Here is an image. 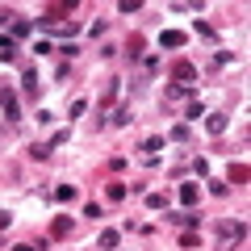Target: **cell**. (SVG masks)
Returning <instances> with one entry per match:
<instances>
[{
	"label": "cell",
	"mask_w": 251,
	"mask_h": 251,
	"mask_svg": "<svg viewBox=\"0 0 251 251\" xmlns=\"http://www.w3.org/2000/svg\"><path fill=\"white\" fill-rule=\"evenodd\" d=\"M9 29H13V38H25V34H29V29H34V25H29V21H13V25H9Z\"/></svg>",
	"instance_id": "cell-18"
},
{
	"label": "cell",
	"mask_w": 251,
	"mask_h": 251,
	"mask_svg": "<svg viewBox=\"0 0 251 251\" xmlns=\"http://www.w3.org/2000/svg\"><path fill=\"white\" fill-rule=\"evenodd\" d=\"M126 193H130V188H126L122 180H113V184H109V201H126Z\"/></svg>",
	"instance_id": "cell-12"
},
{
	"label": "cell",
	"mask_w": 251,
	"mask_h": 251,
	"mask_svg": "<svg viewBox=\"0 0 251 251\" xmlns=\"http://www.w3.org/2000/svg\"><path fill=\"white\" fill-rule=\"evenodd\" d=\"M168 222H172V226H197L201 218H197V214H188V209H176V214H168Z\"/></svg>",
	"instance_id": "cell-6"
},
{
	"label": "cell",
	"mask_w": 251,
	"mask_h": 251,
	"mask_svg": "<svg viewBox=\"0 0 251 251\" xmlns=\"http://www.w3.org/2000/svg\"><path fill=\"white\" fill-rule=\"evenodd\" d=\"M247 180V168H230V184H243Z\"/></svg>",
	"instance_id": "cell-27"
},
{
	"label": "cell",
	"mask_w": 251,
	"mask_h": 251,
	"mask_svg": "<svg viewBox=\"0 0 251 251\" xmlns=\"http://www.w3.org/2000/svg\"><path fill=\"white\" fill-rule=\"evenodd\" d=\"M46 29H54V34H63V38H72V34H80V25L75 21H50Z\"/></svg>",
	"instance_id": "cell-9"
},
{
	"label": "cell",
	"mask_w": 251,
	"mask_h": 251,
	"mask_svg": "<svg viewBox=\"0 0 251 251\" xmlns=\"http://www.w3.org/2000/svg\"><path fill=\"white\" fill-rule=\"evenodd\" d=\"M184 42H188V34H180V29H163V38H159L163 50H168V46L176 50V46H184Z\"/></svg>",
	"instance_id": "cell-4"
},
{
	"label": "cell",
	"mask_w": 251,
	"mask_h": 251,
	"mask_svg": "<svg viewBox=\"0 0 251 251\" xmlns=\"http://www.w3.org/2000/svg\"><path fill=\"white\" fill-rule=\"evenodd\" d=\"M147 205H151V209H168V197H163V193H151V197H147Z\"/></svg>",
	"instance_id": "cell-19"
},
{
	"label": "cell",
	"mask_w": 251,
	"mask_h": 251,
	"mask_svg": "<svg viewBox=\"0 0 251 251\" xmlns=\"http://www.w3.org/2000/svg\"><path fill=\"white\" fill-rule=\"evenodd\" d=\"M113 122H117V126H130V122H134V117H130V109L122 105V109H117V117H113Z\"/></svg>",
	"instance_id": "cell-25"
},
{
	"label": "cell",
	"mask_w": 251,
	"mask_h": 251,
	"mask_svg": "<svg viewBox=\"0 0 251 251\" xmlns=\"http://www.w3.org/2000/svg\"><path fill=\"white\" fill-rule=\"evenodd\" d=\"M67 138H72V134H67V130H54V138H50V143H46V147H50V151H54V147H63V143H67Z\"/></svg>",
	"instance_id": "cell-22"
},
{
	"label": "cell",
	"mask_w": 251,
	"mask_h": 251,
	"mask_svg": "<svg viewBox=\"0 0 251 251\" xmlns=\"http://www.w3.org/2000/svg\"><path fill=\"white\" fill-rule=\"evenodd\" d=\"M184 117H188V122H201V117H205V109H201L197 100H193V105H188V113H184Z\"/></svg>",
	"instance_id": "cell-20"
},
{
	"label": "cell",
	"mask_w": 251,
	"mask_h": 251,
	"mask_svg": "<svg viewBox=\"0 0 251 251\" xmlns=\"http://www.w3.org/2000/svg\"><path fill=\"white\" fill-rule=\"evenodd\" d=\"M209 193H214V197H226V193H230V184H226V180H209Z\"/></svg>",
	"instance_id": "cell-16"
},
{
	"label": "cell",
	"mask_w": 251,
	"mask_h": 251,
	"mask_svg": "<svg viewBox=\"0 0 251 251\" xmlns=\"http://www.w3.org/2000/svg\"><path fill=\"white\" fill-rule=\"evenodd\" d=\"M113 97H117V80H109V88L100 92V105H109V100H113Z\"/></svg>",
	"instance_id": "cell-23"
},
{
	"label": "cell",
	"mask_w": 251,
	"mask_h": 251,
	"mask_svg": "<svg viewBox=\"0 0 251 251\" xmlns=\"http://www.w3.org/2000/svg\"><path fill=\"white\" fill-rule=\"evenodd\" d=\"M168 138H172V143H184V138H188V126H172Z\"/></svg>",
	"instance_id": "cell-21"
},
{
	"label": "cell",
	"mask_w": 251,
	"mask_h": 251,
	"mask_svg": "<svg viewBox=\"0 0 251 251\" xmlns=\"http://www.w3.org/2000/svg\"><path fill=\"white\" fill-rule=\"evenodd\" d=\"M29 155H34V159H46V155H50V147H46V143H34V147H29Z\"/></svg>",
	"instance_id": "cell-24"
},
{
	"label": "cell",
	"mask_w": 251,
	"mask_h": 251,
	"mask_svg": "<svg viewBox=\"0 0 251 251\" xmlns=\"http://www.w3.org/2000/svg\"><path fill=\"white\" fill-rule=\"evenodd\" d=\"M50 247V239H34V243H17L13 251H46Z\"/></svg>",
	"instance_id": "cell-11"
},
{
	"label": "cell",
	"mask_w": 251,
	"mask_h": 251,
	"mask_svg": "<svg viewBox=\"0 0 251 251\" xmlns=\"http://www.w3.org/2000/svg\"><path fill=\"white\" fill-rule=\"evenodd\" d=\"M54 197H59V201H75V188L72 184H59V188H54Z\"/></svg>",
	"instance_id": "cell-17"
},
{
	"label": "cell",
	"mask_w": 251,
	"mask_h": 251,
	"mask_svg": "<svg viewBox=\"0 0 251 251\" xmlns=\"http://www.w3.org/2000/svg\"><path fill=\"white\" fill-rule=\"evenodd\" d=\"M9 226H13V214H9V209H0V234L9 230Z\"/></svg>",
	"instance_id": "cell-28"
},
{
	"label": "cell",
	"mask_w": 251,
	"mask_h": 251,
	"mask_svg": "<svg viewBox=\"0 0 251 251\" xmlns=\"http://www.w3.org/2000/svg\"><path fill=\"white\" fill-rule=\"evenodd\" d=\"M21 88H25V97H38V88H42V84H38V72H34V67L21 75Z\"/></svg>",
	"instance_id": "cell-7"
},
{
	"label": "cell",
	"mask_w": 251,
	"mask_h": 251,
	"mask_svg": "<svg viewBox=\"0 0 251 251\" xmlns=\"http://www.w3.org/2000/svg\"><path fill=\"white\" fill-rule=\"evenodd\" d=\"M143 151H147V155H159V151H163V138H159V134H155V138H147V143H143Z\"/></svg>",
	"instance_id": "cell-15"
},
{
	"label": "cell",
	"mask_w": 251,
	"mask_h": 251,
	"mask_svg": "<svg viewBox=\"0 0 251 251\" xmlns=\"http://www.w3.org/2000/svg\"><path fill=\"white\" fill-rule=\"evenodd\" d=\"M0 105H4V117L9 122H17L21 109H17V97H13V88H0Z\"/></svg>",
	"instance_id": "cell-1"
},
{
	"label": "cell",
	"mask_w": 251,
	"mask_h": 251,
	"mask_svg": "<svg viewBox=\"0 0 251 251\" xmlns=\"http://www.w3.org/2000/svg\"><path fill=\"white\" fill-rule=\"evenodd\" d=\"M72 230H75V222H72V218H59V222H54V239H67Z\"/></svg>",
	"instance_id": "cell-10"
},
{
	"label": "cell",
	"mask_w": 251,
	"mask_h": 251,
	"mask_svg": "<svg viewBox=\"0 0 251 251\" xmlns=\"http://www.w3.org/2000/svg\"><path fill=\"white\" fill-rule=\"evenodd\" d=\"M188 97H197V88H184V84H172V88L163 92V100H168V105H172V100H188Z\"/></svg>",
	"instance_id": "cell-5"
},
{
	"label": "cell",
	"mask_w": 251,
	"mask_h": 251,
	"mask_svg": "<svg viewBox=\"0 0 251 251\" xmlns=\"http://www.w3.org/2000/svg\"><path fill=\"white\" fill-rule=\"evenodd\" d=\"M230 59H234L230 50H218V54H214V67H226V63H230Z\"/></svg>",
	"instance_id": "cell-26"
},
{
	"label": "cell",
	"mask_w": 251,
	"mask_h": 251,
	"mask_svg": "<svg viewBox=\"0 0 251 251\" xmlns=\"http://www.w3.org/2000/svg\"><path fill=\"white\" fill-rule=\"evenodd\" d=\"M117 239H122L117 230H100V247H105V251H113V247H117Z\"/></svg>",
	"instance_id": "cell-13"
},
{
	"label": "cell",
	"mask_w": 251,
	"mask_h": 251,
	"mask_svg": "<svg viewBox=\"0 0 251 251\" xmlns=\"http://www.w3.org/2000/svg\"><path fill=\"white\" fill-rule=\"evenodd\" d=\"M126 54H130V59H138V54H143V38H130V42H126Z\"/></svg>",
	"instance_id": "cell-14"
},
{
	"label": "cell",
	"mask_w": 251,
	"mask_h": 251,
	"mask_svg": "<svg viewBox=\"0 0 251 251\" xmlns=\"http://www.w3.org/2000/svg\"><path fill=\"white\" fill-rule=\"evenodd\" d=\"M172 75H176L184 88H193V80H197V67H193V63H176V67H172Z\"/></svg>",
	"instance_id": "cell-2"
},
{
	"label": "cell",
	"mask_w": 251,
	"mask_h": 251,
	"mask_svg": "<svg viewBox=\"0 0 251 251\" xmlns=\"http://www.w3.org/2000/svg\"><path fill=\"white\" fill-rule=\"evenodd\" d=\"M226 126H230V117H226V113H209L205 117V130H209V134H226Z\"/></svg>",
	"instance_id": "cell-3"
},
{
	"label": "cell",
	"mask_w": 251,
	"mask_h": 251,
	"mask_svg": "<svg viewBox=\"0 0 251 251\" xmlns=\"http://www.w3.org/2000/svg\"><path fill=\"white\" fill-rule=\"evenodd\" d=\"M180 201H184V205H197V201H201V188L197 184H180Z\"/></svg>",
	"instance_id": "cell-8"
}]
</instances>
